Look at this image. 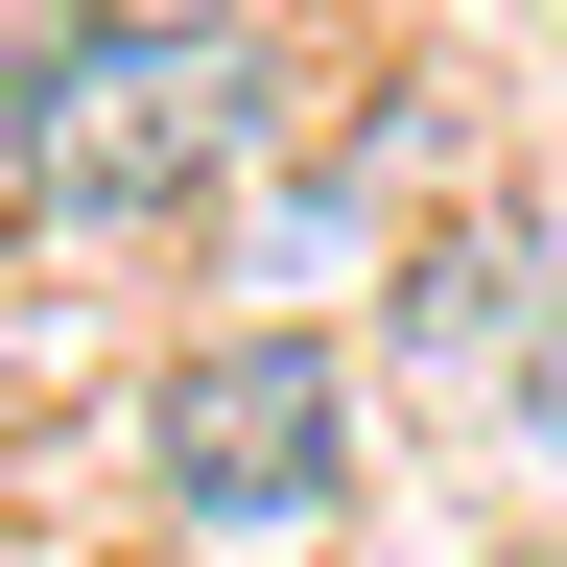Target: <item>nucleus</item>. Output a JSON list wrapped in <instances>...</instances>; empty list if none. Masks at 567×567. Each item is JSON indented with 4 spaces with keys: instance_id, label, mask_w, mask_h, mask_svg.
<instances>
[{
    "instance_id": "obj_1",
    "label": "nucleus",
    "mask_w": 567,
    "mask_h": 567,
    "mask_svg": "<svg viewBox=\"0 0 567 567\" xmlns=\"http://www.w3.org/2000/svg\"><path fill=\"white\" fill-rule=\"evenodd\" d=\"M284 142V71L260 24H189V0H95L24 95H0V189L48 213V237H189V213H237Z\"/></svg>"
},
{
    "instance_id": "obj_2",
    "label": "nucleus",
    "mask_w": 567,
    "mask_h": 567,
    "mask_svg": "<svg viewBox=\"0 0 567 567\" xmlns=\"http://www.w3.org/2000/svg\"><path fill=\"white\" fill-rule=\"evenodd\" d=\"M142 496L213 520V544L331 520V496H354V379H331V331H189L166 402H142Z\"/></svg>"
},
{
    "instance_id": "obj_3",
    "label": "nucleus",
    "mask_w": 567,
    "mask_h": 567,
    "mask_svg": "<svg viewBox=\"0 0 567 567\" xmlns=\"http://www.w3.org/2000/svg\"><path fill=\"white\" fill-rule=\"evenodd\" d=\"M71 24H95V0H0V95H24V71H48Z\"/></svg>"
}]
</instances>
